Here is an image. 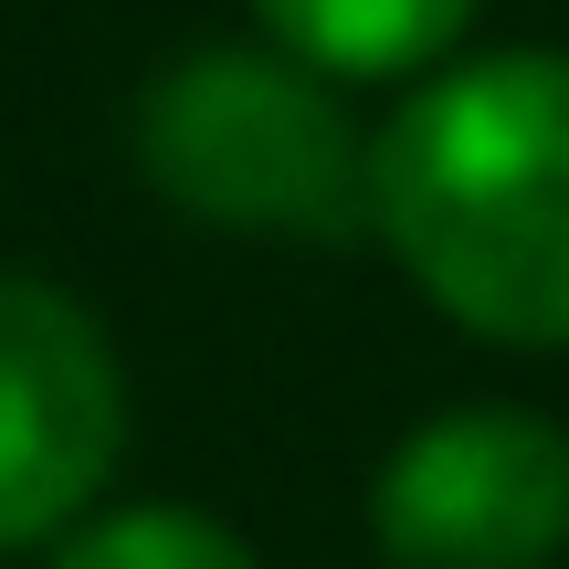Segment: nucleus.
Wrapping results in <instances>:
<instances>
[{
  "instance_id": "obj_1",
  "label": "nucleus",
  "mask_w": 569,
  "mask_h": 569,
  "mask_svg": "<svg viewBox=\"0 0 569 569\" xmlns=\"http://www.w3.org/2000/svg\"><path fill=\"white\" fill-rule=\"evenodd\" d=\"M369 232L465 338L569 348V53L422 74L369 138Z\"/></svg>"
},
{
  "instance_id": "obj_2",
  "label": "nucleus",
  "mask_w": 569,
  "mask_h": 569,
  "mask_svg": "<svg viewBox=\"0 0 569 569\" xmlns=\"http://www.w3.org/2000/svg\"><path fill=\"white\" fill-rule=\"evenodd\" d=\"M138 169L211 232L338 243L369 222V138L348 127L338 84L274 42H211L169 63L138 96Z\"/></svg>"
},
{
  "instance_id": "obj_3",
  "label": "nucleus",
  "mask_w": 569,
  "mask_h": 569,
  "mask_svg": "<svg viewBox=\"0 0 569 569\" xmlns=\"http://www.w3.org/2000/svg\"><path fill=\"white\" fill-rule=\"evenodd\" d=\"M390 569H549L569 549V432L517 401L432 411L369 486Z\"/></svg>"
},
{
  "instance_id": "obj_4",
  "label": "nucleus",
  "mask_w": 569,
  "mask_h": 569,
  "mask_svg": "<svg viewBox=\"0 0 569 569\" xmlns=\"http://www.w3.org/2000/svg\"><path fill=\"white\" fill-rule=\"evenodd\" d=\"M127 443V380L106 327L63 284L0 264V559L96 517Z\"/></svg>"
},
{
  "instance_id": "obj_5",
  "label": "nucleus",
  "mask_w": 569,
  "mask_h": 569,
  "mask_svg": "<svg viewBox=\"0 0 569 569\" xmlns=\"http://www.w3.org/2000/svg\"><path fill=\"white\" fill-rule=\"evenodd\" d=\"M253 21L327 84H422L465 42L475 0H253Z\"/></svg>"
},
{
  "instance_id": "obj_6",
  "label": "nucleus",
  "mask_w": 569,
  "mask_h": 569,
  "mask_svg": "<svg viewBox=\"0 0 569 569\" xmlns=\"http://www.w3.org/2000/svg\"><path fill=\"white\" fill-rule=\"evenodd\" d=\"M53 569H264V559L211 507H106L53 538Z\"/></svg>"
}]
</instances>
